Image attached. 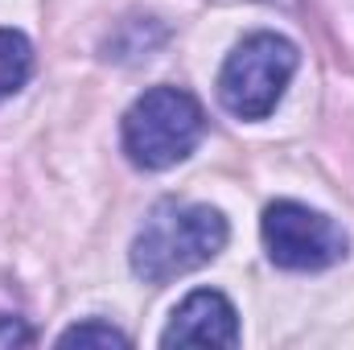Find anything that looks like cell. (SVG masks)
<instances>
[{"label":"cell","mask_w":354,"mask_h":350,"mask_svg":"<svg viewBox=\"0 0 354 350\" xmlns=\"http://www.w3.org/2000/svg\"><path fill=\"white\" fill-rule=\"evenodd\" d=\"M33 330L21 317H0V347H29Z\"/></svg>","instance_id":"cell-8"},{"label":"cell","mask_w":354,"mask_h":350,"mask_svg":"<svg viewBox=\"0 0 354 350\" xmlns=\"http://www.w3.org/2000/svg\"><path fill=\"white\" fill-rule=\"evenodd\" d=\"M227 248V219L214 206L161 202L149 210L145 227L132 239V272L145 284H169Z\"/></svg>","instance_id":"cell-1"},{"label":"cell","mask_w":354,"mask_h":350,"mask_svg":"<svg viewBox=\"0 0 354 350\" xmlns=\"http://www.w3.org/2000/svg\"><path fill=\"white\" fill-rule=\"evenodd\" d=\"M161 347H239V313L223 293L198 288L174 309Z\"/></svg>","instance_id":"cell-5"},{"label":"cell","mask_w":354,"mask_h":350,"mask_svg":"<svg viewBox=\"0 0 354 350\" xmlns=\"http://www.w3.org/2000/svg\"><path fill=\"white\" fill-rule=\"evenodd\" d=\"M33 75V46L17 29H0V99L17 95Z\"/></svg>","instance_id":"cell-6"},{"label":"cell","mask_w":354,"mask_h":350,"mask_svg":"<svg viewBox=\"0 0 354 350\" xmlns=\"http://www.w3.org/2000/svg\"><path fill=\"white\" fill-rule=\"evenodd\" d=\"M260 235H264V248L276 268H288V272H317V268H330V264L346 260V231L301 206V202H272L264 210V223H260Z\"/></svg>","instance_id":"cell-4"},{"label":"cell","mask_w":354,"mask_h":350,"mask_svg":"<svg viewBox=\"0 0 354 350\" xmlns=\"http://www.w3.org/2000/svg\"><path fill=\"white\" fill-rule=\"evenodd\" d=\"M292 75H297V46L280 33H252L231 50L218 75V99L239 120H264L280 103Z\"/></svg>","instance_id":"cell-3"},{"label":"cell","mask_w":354,"mask_h":350,"mask_svg":"<svg viewBox=\"0 0 354 350\" xmlns=\"http://www.w3.org/2000/svg\"><path fill=\"white\" fill-rule=\"evenodd\" d=\"M206 116L198 99L181 87L145 91L124 116V153L140 169H169L194 153Z\"/></svg>","instance_id":"cell-2"},{"label":"cell","mask_w":354,"mask_h":350,"mask_svg":"<svg viewBox=\"0 0 354 350\" xmlns=\"http://www.w3.org/2000/svg\"><path fill=\"white\" fill-rule=\"evenodd\" d=\"M58 342H62V347H128V338H124L115 326H107V322H79V326H71Z\"/></svg>","instance_id":"cell-7"}]
</instances>
